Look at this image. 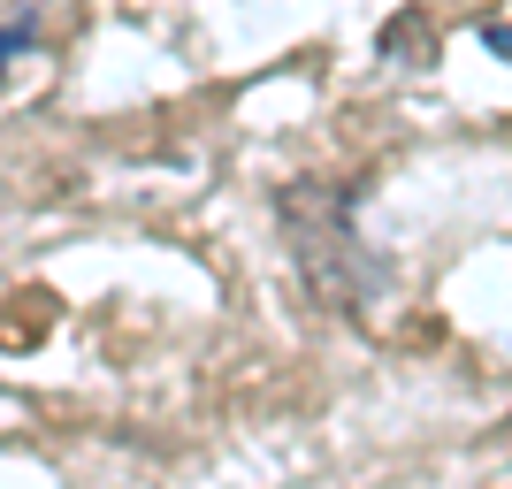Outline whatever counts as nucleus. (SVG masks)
Wrapping results in <instances>:
<instances>
[{
	"mask_svg": "<svg viewBox=\"0 0 512 489\" xmlns=\"http://www.w3.org/2000/svg\"><path fill=\"white\" fill-rule=\"evenodd\" d=\"M39 39V31H31V23H8V31H0V62H8V54H23V46Z\"/></svg>",
	"mask_w": 512,
	"mask_h": 489,
	"instance_id": "f03ea898",
	"label": "nucleus"
},
{
	"mask_svg": "<svg viewBox=\"0 0 512 489\" xmlns=\"http://www.w3.org/2000/svg\"><path fill=\"white\" fill-rule=\"evenodd\" d=\"M283 230H291V260H299V283L321 298V306H360L367 291H375V268H367L360 237H352V207H344V192H329V184H291V192L276 199Z\"/></svg>",
	"mask_w": 512,
	"mask_h": 489,
	"instance_id": "f257e3e1",
	"label": "nucleus"
}]
</instances>
